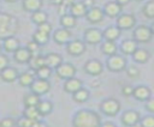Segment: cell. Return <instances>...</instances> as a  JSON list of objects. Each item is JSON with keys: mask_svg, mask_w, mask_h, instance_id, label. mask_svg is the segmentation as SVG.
I'll list each match as a JSON object with an SVG mask.
<instances>
[{"mask_svg": "<svg viewBox=\"0 0 154 127\" xmlns=\"http://www.w3.org/2000/svg\"><path fill=\"white\" fill-rule=\"evenodd\" d=\"M131 56H132L135 62H137V64H146L149 60V58H150V53L147 49H144V48H137Z\"/></svg>", "mask_w": 154, "mask_h": 127, "instance_id": "cell-25", "label": "cell"}, {"mask_svg": "<svg viewBox=\"0 0 154 127\" xmlns=\"http://www.w3.org/2000/svg\"><path fill=\"white\" fill-rule=\"evenodd\" d=\"M45 62L48 67H51L52 69H55L63 61V56L58 53H48L47 55H45Z\"/></svg>", "mask_w": 154, "mask_h": 127, "instance_id": "cell-23", "label": "cell"}, {"mask_svg": "<svg viewBox=\"0 0 154 127\" xmlns=\"http://www.w3.org/2000/svg\"><path fill=\"white\" fill-rule=\"evenodd\" d=\"M29 67L35 72L36 69H38L40 67L45 66L46 62H45V56L41 55V54H36V55H31L30 60H29Z\"/></svg>", "mask_w": 154, "mask_h": 127, "instance_id": "cell-29", "label": "cell"}, {"mask_svg": "<svg viewBox=\"0 0 154 127\" xmlns=\"http://www.w3.org/2000/svg\"><path fill=\"white\" fill-rule=\"evenodd\" d=\"M125 69H126V74H128V77L131 78V79H135V78H137V77L140 75V69H138L137 66H135V65L126 66Z\"/></svg>", "mask_w": 154, "mask_h": 127, "instance_id": "cell-41", "label": "cell"}, {"mask_svg": "<svg viewBox=\"0 0 154 127\" xmlns=\"http://www.w3.org/2000/svg\"><path fill=\"white\" fill-rule=\"evenodd\" d=\"M150 95L152 90L146 85H137L134 87L132 91V97L137 101H147L150 98Z\"/></svg>", "mask_w": 154, "mask_h": 127, "instance_id": "cell-18", "label": "cell"}, {"mask_svg": "<svg viewBox=\"0 0 154 127\" xmlns=\"http://www.w3.org/2000/svg\"><path fill=\"white\" fill-rule=\"evenodd\" d=\"M142 13L148 19H154V0L147 1L142 7Z\"/></svg>", "mask_w": 154, "mask_h": 127, "instance_id": "cell-37", "label": "cell"}, {"mask_svg": "<svg viewBox=\"0 0 154 127\" xmlns=\"http://www.w3.org/2000/svg\"><path fill=\"white\" fill-rule=\"evenodd\" d=\"M40 96L34 93V92H29L23 97V102L25 107H36L40 102Z\"/></svg>", "mask_w": 154, "mask_h": 127, "instance_id": "cell-35", "label": "cell"}, {"mask_svg": "<svg viewBox=\"0 0 154 127\" xmlns=\"http://www.w3.org/2000/svg\"><path fill=\"white\" fill-rule=\"evenodd\" d=\"M6 2H16V1H18V0H5Z\"/></svg>", "mask_w": 154, "mask_h": 127, "instance_id": "cell-52", "label": "cell"}, {"mask_svg": "<svg viewBox=\"0 0 154 127\" xmlns=\"http://www.w3.org/2000/svg\"><path fill=\"white\" fill-rule=\"evenodd\" d=\"M1 52H2V46L0 44V54H1Z\"/></svg>", "mask_w": 154, "mask_h": 127, "instance_id": "cell-53", "label": "cell"}, {"mask_svg": "<svg viewBox=\"0 0 154 127\" xmlns=\"http://www.w3.org/2000/svg\"><path fill=\"white\" fill-rule=\"evenodd\" d=\"M137 42L135 40H124L122 43H120V52L125 55H132L134 52L137 49Z\"/></svg>", "mask_w": 154, "mask_h": 127, "instance_id": "cell-24", "label": "cell"}, {"mask_svg": "<svg viewBox=\"0 0 154 127\" xmlns=\"http://www.w3.org/2000/svg\"><path fill=\"white\" fill-rule=\"evenodd\" d=\"M102 11H103L105 16H107L109 18H117L120 14V12L123 11V6H120L116 1H108L105 5V7L102 8Z\"/></svg>", "mask_w": 154, "mask_h": 127, "instance_id": "cell-16", "label": "cell"}, {"mask_svg": "<svg viewBox=\"0 0 154 127\" xmlns=\"http://www.w3.org/2000/svg\"><path fill=\"white\" fill-rule=\"evenodd\" d=\"M99 127H117V126H116V123L112 122V121H103V122L100 123Z\"/></svg>", "mask_w": 154, "mask_h": 127, "instance_id": "cell-48", "label": "cell"}, {"mask_svg": "<svg viewBox=\"0 0 154 127\" xmlns=\"http://www.w3.org/2000/svg\"><path fill=\"white\" fill-rule=\"evenodd\" d=\"M101 123L100 115L89 109H81L76 111L72 117V126L73 127H99Z\"/></svg>", "mask_w": 154, "mask_h": 127, "instance_id": "cell-1", "label": "cell"}, {"mask_svg": "<svg viewBox=\"0 0 154 127\" xmlns=\"http://www.w3.org/2000/svg\"><path fill=\"white\" fill-rule=\"evenodd\" d=\"M31 58V53L28 50L26 47H19L14 53H13V59L18 64H28Z\"/></svg>", "mask_w": 154, "mask_h": 127, "instance_id": "cell-21", "label": "cell"}, {"mask_svg": "<svg viewBox=\"0 0 154 127\" xmlns=\"http://www.w3.org/2000/svg\"><path fill=\"white\" fill-rule=\"evenodd\" d=\"M87 49V44L82 40H71L66 44V52L71 56H79Z\"/></svg>", "mask_w": 154, "mask_h": 127, "instance_id": "cell-7", "label": "cell"}, {"mask_svg": "<svg viewBox=\"0 0 154 127\" xmlns=\"http://www.w3.org/2000/svg\"><path fill=\"white\" fill-rule=\"evenodd\" d=\"M103 41L102 31L97 28H88L84 31V42L88 44H99Z\"/></svg>", "mask_w": 154, "mask_h": 127, "instance_id": "cell-10", "label": "cell"}, {"mask_svg": "<svg viewBox=\"0 0 154 127\" xmlns=\"http://www.w3.org/2000/svg\"><path fill=\"white\" fill-rule=\"evenodd\" d=\"M52 72H53V69L51 67H48L47 65H45V66H42V67H40L38 69L35 71V75H36V78L48 80L52 75Z\"/></svg>", "mask_w": 154, "mask_h": 127, "instance_id": "cell-36", "label": "cell"}, {"mask_svg": "<svg viewBox=\"0 0 154 127\" xmlns=\"http://www.w3.org/2000/svg\"><path fill=\"white\" fill-rule=\"evenodd\" d=\"M132 91H134V86L128 84V85H124L122 87V93L125 96V97H129V96H132Z\"/></svg>", "mask_w": 154, "mask_h": 127, "instance_id": "cell-46", "label": "cell"}, {"mask_svg": "<svg viewBox=\"0 0 154 127\" xmlns=\"http://www.w3.org/2000/svg\"><path fill=\"white\" fill-rule=\"evenodd\" d=\"M10 64V60H8V56L6 54H0V71H2L5 67H7Z\"/></svg>", "mask_w": 154, "mask_h": 127, "instance_id": "cell-45", "label": "cell"}, {"mask_svg": "<svg viewBox=\"0 0 154 127\" xmlns=\"http://www.w3.org/2000/svg\"><path fill=\"white\" fill-rule=\"evenodd\" d=\"M49 37H51V35L45 34V32H42V31H40V30H36V31L32 34V41L36 42L40 47L47 44L48 41H49Z\"/></svg>", "mask_w": 154, "mask_h": 127, "instance_id": "cell-33", "label": "cell"}, {"mask_svg": "<svg viewBox=\"0 0 154 127\" xmlns=\"http://www.w3.org/2000/svg\"><path fill=\"white\" fill-rule=\"evenodd\" d=\"M26 48H28V50L31 53V55H36V54L40 52V48H41V47H40L36 42H34V41L31 40V41H29V42H28Z\"/></svg>", "mask_w": 154, "mask_h": 127, "instance_id": "cell-42", "label": "cell"}, {"mask_svg": "<svg viewBox=\"0 0 154 127\" xmlns=\"http://www.w3.org/2000/svg\"><path fill=\"white\" fill-rule=\"evenodd\" d=\"M138 123L141 127H154V115H146L141 117Z\"/></svg>", "mask_w": 154, "mask_h": 127, "instance_id": "cell-40", "label": "cell"}, {"mask_svg": "<svg viewBox=\"0 0 154 127\" xmlns=\"http://www.w3.org/2000/svg\"><path fill=\"white\" fill-rule=\"evenodd\" d=\"M106 66L112 72H120L126 68V60L120 54H114L111 56H107Z\"/></svg>", "mask_w": 154, "mask_h": 127, "instance_id": "cell-4", "label": "cell"}, {"mask_svg": "<svg viewBox=\"0 0 154 127\" xmlns=\"http://www.w3.org/2000/svg\"><path fill=\"white\" fill-rule=\"evenodd\" d=\"M89 96H90V93H89V91L85 87H81L75 93H72V98L77 103H84V102H87L89 99Z\"/></svg>", "mask_w": 154, "mask_h": 127, "instance_id": "cell-34", "label": "cell"}, {"mask_svg": "<svg viewBox=\"0 0 154 127\" xmlns=\"http://www.w3.org/2000/svg\"><path fill=\"white\" fill-rule=\"evenodd\" d=\"M122 34V30L117 25H109L102 31V37L105 41H112L116 42Z\"/></svg>", "mask_w": 154, "mask_h": 127, "instance_id": "cell-19", "label": "cell"}, {"mask_svg": "<svg viewBox=\"0 0 154 127\" xmlns=\"http://www.w3.org/2000/svg\"><path fill=\"white\" fill-rule=\"evenodd\" d=\"M18 75H19L18 69L16 67H12V66H7L2 71H0V78L5 83H13V81H16Z\"/></svg>", "mask_w": 154, "mask_h": 127, "instance_id": "cell-15", "label": "cell"}, {"mask_svg": "<svg viewBox=\"0 0 154 127\" xmlns=\"http://www.w3.org/2000/svg\"><path fill=\"white\" fill-rule=\"evenodd\" d=\"M136 1H142V0H136Z\"/></svg>", "mask_w": 154, "mask_h": 127, "instance_id": "cell-54", "label": "cell"}, {"mask_svg": "<svg viewBox=\"0 0 154 127\" xmlns=\"http://www.w3.org/2000/svg\"><path fill=\"white\" fill-rule=\"evenodd\" d=\"M117 50H118V47L116 44V42H112V41H102L101 42V52L107 55V56H111V55H114L117 54Z\"/></svg>", "mask_w": 154, "mask_h": 127, "instance_id": "cell-28", "label": "cell"}, {"mask_svg": "<svg viewBox=\"0 0 154 127\" xmlns=\"http://www.w3.org/2000/svg\"><path fill=\"white\" fill-rule=\"evenodd\" d=\"M72 38V34L69 29L59 28L53 32V41L57 44H67Z\"/></svg>", "mask_w": 154, "mask_h": 127, "instance_id": "cell-13", "label": "cell"}, {"mask_svg": "<svg viewBox=\"0 0 154 127\" xmlns=\"http://www.w3.org/2000/svg\"><path fill=\"white\" fill-rule=\"evenodd\" d=\"M36 108H37L40 116H47L53 110V103L51 101H40L38 104L36 105Z\"/></svg>", "mask_w": 154, "mask_h": 127, "instance_id": "cell-30", "label": "cell"}, {"mask_svg": "<svg viewBox=\"0 0 154 127\" xmlns=\"http://www.w3.org/2000/svg\"><path fill=\"white\" fill-rule=\"evenodd\" d=\"M23 115L29 117V119H31V120H38L41 117L36 107H25V109L23 111Z\"/></svg>", "mask_w": 154, "mask_h": 127, "instance_id": "cell-38", "label": "cell"}, {"mask_svg": "<svg viewBox=\"0 0 154 127\" xmlns=\"http://www.w3.org/2000/svg\"><path fill=\"white\" fill-rule=\"evenodd\" d=\"M103 17H105V14H103L102 8H100L97 6L89 7L88 11H87V13H85V18H87V20L90 24H96V23L102 22Z\"/></svg>", "mask_w": 154, "mask_h": 127, "instance_id": "cell-14", "label": "cell"}, {"mask_svg": "<svg viewBox=\"0 0 154 127\" xmlns=\"http://www.w3.org/2000/svg\"><path fill=\"white\" fill-rule=\"evenodd\" d=\"M70 10V14L73 16L75 18H79V17H85V13L88 11V7L85 6V4L82 1H75L69 6Z\"/></svg>", "mask_w": 154, "mask_h": 127, "instance_id": "cell-17", "label": "cell"}, {"mask_svg": "<svg viewBox=\"0 0 154 127\" xmlns=\"http://www.w3.org/2000/svg\"><path fill=\"white\" fill-rule=\"evenodd\" d=\"M83 87V81L76 77H72L70 79H66L64 83V91L67 93H75L77 90Z\"/></svg>", "mask_w": 154, "mask_h": 127, "instance_id": "cell-20", "label": "cell"}, {"mask_svg": "<svg viewBox=\"0 0 154 127\" xmlns=\"http://www.w3.org/2000/svg\"><path fill=\"white\" fill-rule=\"evenodd\" d=\"M30 90L31 92L42 96L49 92L51 90V83L46 79H40V78H35V80L32 81V84L30 85Z\"/></svg>", "mask_w": 154, "mask_h": 127, "instance_id": "cell-11", "label": "cell"}, {"mask_svg": "<svg viewBox=\"0 0 154 127\" xmlns=\"http://www.w3.org/2000/svg\"><path fill=\"white\" fill-rule=\"evenodd\" d=\"M18 84L23 87H30V85L32 84V81L35 80V72L31 73V72H23V73H19L18 78Z\"/></svg>", "mask_w": 154, "mask_h": 127, "instance_id": "cell-26", "label": "cell"}, {"mask_svg": "<svg viewBox=\"0 0 154 127\" xmlns=\"http://www.w3.org/2000/svg\"><path fill=\"white\" fill-rule=\"evenodd\" d=\"M19 31V20L10 14L0 12V40H5L10 36H16Z\"/></svg>", "mask_w": 154, "mask_h": 127, "instance_id": "cell-2", "label": "cell"}, {"mask_svg": "<svg viewBox=\"0 0 154 127\" xmlns=\"http://www.w3.org/2000/svg\"><path fill=\"white\" fill-rule=\"evenodd\" d=\"M22 6H23V10L24 11L32 13L35 11L41 10V7H42V0H23Z\"/></svg>", "mask_w": 154, "mask_h": 127, "instance_id": "cell-27", "label": "cell"}, {"mask_svg": "<svg viewBox=\"0 0 154 127\" xmlns=\"http://www.w3.org/2000/svg\"><path fill=\"white\" fill-rule=\"evenodd\" d=\"M0 127H16V120L13 117H4L0 120Z\"/></svg>", "mask_w": 154, "mask_h": 127, "instance_id": "cell-43", "label": "cell"}, {"mask_svg": "<svg viewBox=\"0 0 154 127\" xmlns=\"http://www.w3.org/2000/svg\"><path fill=\"white\" fill-rule=\"evenodd\" d=\"M149 28H150V31H152V34H153V36H154V22H153V24H152Z\"/></svg>", "mask_w": 154, "mask_h": 127, "instance_id": "cell-51", "label": "cell"}, {"mask_svg": "<svg viewBox=\"0 0 154 127\" xmlns=\"http://www.w3.org/2000/svg\"><path fill=\"white\" fill-rule=\"evenodd\" d=\"M120 120H122V123L124 126H126V127H134V126H136L140 122L141 115L136 110H126V111H124L122 114Z\"/></svg>", "mask_w": 154, "mask_h": 127, "instance_id": "cell-12", "label": "cell"}, {"mask_svg": "<svg viewBox=\"0 0 154 127\" xmlns=\"http://www.w3.org/2000/svg\"><path fill=\"white\" fill-rule=\"evenodd\" d=\"M35 121L36 120H31V119H29V117H26V116H22V117H19L18 120H16V126L17 127H32L34 126V123H35Z\"/></svg>", "mask_w": 154, "mask_h": 127, "instance_id": "cell-39", "label": "cell"}, {"mask_svg": "<svg viewBox=\"0 0 154 127\" xmlns=\"http://www.w3.org/2000/svg\"><path fill=\"white\" fill-rule=\"evenodd\" d=\"M117 4H119L120 6H124V5H126V4H129L130 2V0H114Z\"/></svg>", "mask_w": 154, "mask_h": 127, "instance_id": "cell-50", "label": "cell"}, {"mask_svg": "<svg viewBox=\"0 0 154 127\" xmlns=\"http://www.w3.org/2000/svg\"><path fill=\"white\" fill-rule=\"evenodd\" d=\"M132 37L137 43H147L152 40L153 34L147 25H137L132 31Z\"/></svg>", "mask_w": 154, "mask_h": 127, "instance_id": "cell-5", "label": "cell"}, {"mask_svg": "<svg viewBox=\"0 0 154 127\" xmlns=\"http://www.w3.org/2000/svg\"><path fill=\"white\" fill-rule=\"evenodd\" d=\"M84 72L89 75H94V77H97L102 73L103 71V65L100 60L97 59H89L85 64H84V67H83Z\"/></svg>", "mask_w": 154, "mask_h": 127, "instance_id": "cell-9", "label": "cell"}, {"mask_svg": "<svg viewBox=\"0 0 154 127\" xmlns=\"http://www.w3.org/2000/svg\"><path fill=\"white\" fill-rule=\"evenodd\" d=\"M54 71H55V74L60 79H64V80L75 77L76 75V72H77L76 67L72 64H70V62H61Z\"/></svg>", "mask_w": 154, "mask_h": 127, "instance_id": "cell-6", "label": "cell"}, {"mask_svg": "<svg viewBox=\"0 0 154 127\" xmlns=\"http://www.w3.org/2000/svg\"><path fill=\"white\" fill-rule=\"evenodd\" d=\"M76 24H77V18H75L71 14L65 13V14H63L60 17V25L63 28H65V29H69V30L73 29L76 26Z\"/></svg>", "mask_w": 154, "mask_h": 127, "instance_id": "cell-31", "label": "cell"}, {"mask_svg": "<svg viewBox=\"0 0 154 127\" xmlns=\"http://www.w3.org/2000/svg\"><path fill=\"white\" fill-rule=\"evenodd\" d=\"M147 103H146V109L149 111V113H152V114H154V98H149V99H147L146 101Z\"/></svg>", "mask_w": 154, "mask_h": 127, "instance_id": "cell-47", "label": "cell"}, {"mask_svg": "<svg viewBox=\"0 0 154 127\" xmlns=\"http://www.w3.org/2000/svg\"><path fill=\"white\" fill-rule=\"evenodd\" d=\"M2 49H5V52L7 53H14L19 47H20V42L16 36H10L6 37L5 40H2Z\"/></svg>", "mask_w": 154, "mask_h": 127, "instance_id": "cell-22", "label": "cell"}, {"mask_svg": "<svg viewBox=\"0 0 154 127\" xmlns=\"http://www.w3.org/2000/svg\"><path fill=\"white\" fill-rule=\"evenodd\" d=\"M31 22L35 23L36 25H41V24L48 22V14L42 10L35 11L31 13Z\"/></svg>", "mask_w": 154, "mask_h": 127, "instance_id": "cell-32", "label": "cell"}, {"mask_svg": "<svg viewBox=\"0 0 154 127\" xmlns=\"http://www.w3.org/2000/svg\"><path fill=\"white\" fill-rule=\"evenodd\" d=\"M120 30H130L136 25V18L131 13H123L117 17V24Z\"/></svg>", "mask_w": 154, "mask_h": 127, "instance_id": "cell-8", "label": "cell"}, {"mask_svg": "<svg viewBox=\"0 0 154 127\" xmlns=\"http://www.w3.org/2000/svg\"><path fill=\"white\" fill-rule=\"evenodd\" d=\"M37 30H40V31H42L45 34L51 35V32H52V25L48 22H46V23H43L41 25H37Z\"/></svg>", "mask_w": 154, "mask_h": 127, "instance_id": "cell-44", "label": "cell"}, {"mask_svg": "<svg viewBox=\"0 0 154 127\" xmlns=\"http://www.w3.org/2000/svg\"><path fill=\"white\" fill-rule=\"evenodd\" d=\"M100 110L106 116H116L120 110V102L113 97L106 98L100 103Z\"/></svg>", "mask_w": 154, "mask_h": 127, "instance_id": "cell-3", "label": "cell"}, {"mask_svg": "<svg viewBox=\"0 0 154 127\" xmlns=\"http://www.w3.org/2000/svg\"><path fill=\"white\" fill-rule=\"evenodd\" d=\"M83 2L85 4V6H87L88 8L94 6V0H83Z\"/></svg>", "mask_w": 154, "mask_h": 127, "instance_id": "cell-49", "label": "cell"}]
</instances>
